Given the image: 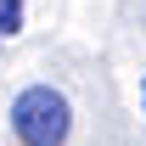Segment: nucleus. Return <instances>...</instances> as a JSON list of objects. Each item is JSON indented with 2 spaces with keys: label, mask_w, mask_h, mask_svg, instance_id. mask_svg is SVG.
I'll list each match as a JSON object with an SVG mask.
<instances>
[{
  "label": "nucleus",
  "mask_w": 146,
  "mask_h": 146,
  "mask_svg": "<svg viewBox=\"0 0 146 146\" xmlns=\"http://www.w3.org/2000/svg\"><path fill=\"white\" fill-rule=\"evenodd\" d=\"M6 124L17 135V146H68V129H73V107L68 96L34 79V84H23L11 96V107H6Z\"/></svg>",
  "instance_id": "obj_1"
},
{
  "label": "nucleus",
  "mask_w": 146,
  "mask_h": 146,
  "mask_svg": "<svg viewBox=\"0 0 146 146\" xmlns=\"http://www.w3.org/2000/svg\"><path fill=\"white\" fill-rule=\"evenodd\" d=\"M23 17H28V11H23V0H0V34H6V39L23 34Z\"/></svg>",
  "instance_id": "obj_2"
},
{
  "label": "nucleus",
  "mask_w": 146,
  "mask_h": 146,
  "mask_svg": "<svg viewBox=\"0 0 146 146\" xmlns=\"http://www.w3.org/2000/svg\"><path fill=\"white\" fill-rule=\"evenodd\" d=\"M141 112H146V79H141Z\"/></svg>",
  "instance_id": "obj_3"
}]
</instances>
